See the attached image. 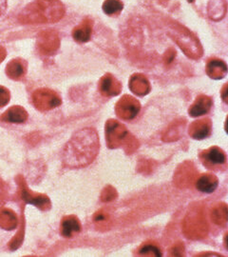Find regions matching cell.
<instances>
[{
  "label": "cell",
  "instance_id": "cell-14",
  "mask_svg": "<svg viewBox=\"0 0 228 257\" xmlns=\"http://www.w3.org/2000/svg\"><path fill=\"white\" fill-rule=\"evenodd\" d=\"M7 197V188L6 184L0 178V204L5 202Z\"/></svg>",
  "mask_w": 228,
  "mask_h": 257
},
{
  "label": "cell",
  "instance_id": "cell-12",
  "mask_svg": "<svg viewBox=\"0 0 228 257\" xmlns=\"http://www.w3.org/2000/svg\"><path fill=\"white\" fill-rule=\"evenodd\" d=\"M79 230V227L77 225V222L75 220H66L63 223V234L66 236H71L73 231Z\"/></svg>",
  "mask_w": 228,
  "mask_h": 257
},
{
  "label": "cell",
  "instance_id": "cell-11",
  "mask_svg": "<svg viewBox=\"0 0 228 257\" xmlns=\"http://www.w3.org/2000/svg\"><path fill=\"white\" fill-rule=\"evenodd\" d=\"M207 158L213 164H222L225 162V156L217 149L211 150L207 155Z\"/></svg>",
  "mask_w": 228,
  "mask_h": 257
},
{
  "label": "cell",
  "instance_id": "cell-4",
  "mask_svg": "<svg viewBox=\"0 0 228 257\" xmlns=\"http://www.w3.org/2000/svg\"><path fill=\"white\" fill-rule=\"evenodd\" d=\"M18 226V218L14 211L7 208H0V228L11 230Z\"/></svg>",
  "mask_w": 228,
  "mask_h": 257
},
{
  "label": "cell",
  "instance_id": "cell-2",
  "mask_svg": "<svg viewBox=\"0 0 228 257\" xmlns=\"http://www.w3.org/2000/svg\"><path fill=\"white\" fill-rule=\"evenodd\" d=\"M34 104L39 110H48L59 104V98L54 92L46 89L38 90L33 95Z\"/></svg>",
  "mask_w": 228,
  "mask_h": 257
},
{
  "label": "cell",
  "instance_id": "cell-16",
  "mask_svg": "<svg viewBox=\"0 0 228 257\" xmlns=\"http://www.w3.org/2000/svg\"><path fill=\"white\" fill-rule=\"evenodd\" d=\"M6 55H7L6 49L3 46H0V64L2 63V61H4V59L6 58Z\"/></svg>",
  "mask_w": 228,
  "mask_h": 257
},
{
  "label": "cell",
  "instance_id": "cell-9",
  "mask_svg": "<svg viewBox=\"0 0 228 257\" xmlns=\"http://www.w3.org/2000/svg\"><path fill=\"white\" fill-rule=\"evenodd\" d=\"M123 10V3L120 0H106L103 4V11L105 14L112 16Z\"/></svg>",
  "mask_w": 228,
  "mask_h": 257
},
{
  "label": "cell",
  "instance_id": "cell-1",
  "mask_svg": "<svg viewBox=\"0 0 228 257\" xmlns=\"http://www.w3.org/2000/svg\"><path fill=\"white\" fill-rule=\"evenodd\" d=\"M64 16V6L59 0H36L29 4L19 15L25 24L55 23Z\"/></svg>",
  "mask_w": 228,
  "mask_h": 257
},
{
  "label": "cell",
  "instance_id": "cell-6",
  "mask_svg": "<svg viewBox=\"0 0 228 257\" xmlns=\"http://www.w3.org/2000/svg\"><path fill=\"white\" fill-rule=\"evenodd\" d=\"M20 184L22 186V191H21L22 197L26 202L29 204H33L41 209L45 208L46 206L48 205V199L46 196L41 195V194H34L28 190L26 186L24 185V182H20Z\"/></svg>",
  "mask_w": 228,
  "mask_h": 257
},
{
  "label": "cell",
  "instance_id": "cell-8",
  "mask_svg": "<svg viewBox=\"0 0 228 257\" xmlns=\"http://www.w3.org/2000/svg\"><path fill=\"white\" fill-rule=\"evenodd\" d=\"M91 35V24L87 21L83 22L81 25L75 28L73 31V37L79 42H86L90 39Z\"/></svg>",
  "mask_w": 228,
  "mask_h": 257
},
{
  "label": "cell",
  "instance_id": "cell-15",
  "mask_svg": "<svg viewBox=\"0 0 228 257\" xmlns=\"http://www.w3.org/2000/svg\"><path fill=\"white\" fill-rule=\"evenodd\" d=\"M7 10V0H0V18L5 14Z\"/></svg>",
  "mask_w": 228,
  "mask_h": 257
},
{
  "label": "cell",
  "instance_id": "cell-13",
  "mask_svg": "<svg viewBox=\"0 0 228 257\" xmlns=\"http://www.w3.org/2000/svg\"><path fill=\"white\" fill-rule=\"evenodd\" d=\"M11 94L9 90L3 86H0V108L6 106L10 101Z\"/></svg>",
  "mask_w": 228,
  "mask_h": 257
},
{
  "label": "cell",
  "instance_id": "cell-3",
  "mask_svg": "<svg viewBox=\"0 0 228 257\" xmlns=\"http://www.w3.org/2000/svg\"><path fill=\"white\" fill-rule=\"evenodd\" d=\"M28 118V113L22 107L14 106L6 110L1 116L0 120L7 123H23Z\"/></svg>",
  "mask_w": 228,
  "mask_h": 257
},
{
  "label": "cell",
  "instance_id": "cell-10",
  "mask_svg": "<svg viewBox=\"0 0 228 257\" xmlns=\"http://www.w3.org/2000/svg\"><path fill=\"white\" fill-rule=\"evenodd\" d=\"M217 187V183H213L212 181H210L207 177H202L200 179V181L198 182L197 188L204 193H211L214 192V190Z\"/></svg>",
  "mask_w": 228,
  "mask_h": 257
},
{
  "label": "cell",
  "instance_id": "cell-5",
  "mask_svg": "<svg viewBox=\"0 0 228 257\" xmlns=\"http://www.w3.org/2000/svg\"><path fill=\"white\" fill-rule=\"evenodd\" d=\"M26 73V67L22 60L14 59L8 63L6 67V74L11 79L19 80L21 79Z\"/></svg>",
  "mask_w": 228,
  "mask_h": 257
},
{
  "label": "cell",
  "instance_id": "cell-7",
  "mask_svg": "<svg viewBox=\"0 0 228 257\" xmlns=\"http://www.w3.org/2000/svg\"><path fill=\"white\" fill-rule=\"evenodd\" d=\"M39 47L41 50L45 53H48L52 51L55 46L56 42V37H55V33L53 32H43L39 36Z\"/></svg>",
  "mask_w": 228,
  "mask_h": 257
}]
</instances>
